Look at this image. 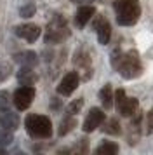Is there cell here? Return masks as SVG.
Returning <instances> with one entry per match:
<instances>
[{"mask_svg":"<svg viewBox=\"0 0 153 155\" xmlns=\"http://www.w3.org/2000/svg\"><path fill=\"white\" fill-rule=\"evenodd\" d=\"M92 28L96 30L97 42L101 44V45H108V44H110L111 26H110V23H108V19H106L103 14L96 16V21H94V25H92Z\"/></svg>","mask_w":153,"mask_h":155,"instance_id":"obj_9","label":"cell"},{"mask_svg":"<svg viewBox=\"0 0 153 155\" xmlns=\"http://www.w3.org/2000/svg\"><path fill=\"white\" fill-rule=\"evenodd\" d=\"M11 108V94L7 91H0V110H9Z\"/></svg>","mask_w":153,"mask_h":155,"instance_id":"obj_24","label":"cell"},{"mask_svg":"<svg viewBox=\"0 0 153 155\" xmlns=\"http://www.w3.org/2000/svg\"><path fill=\"white\" fill-rule=\"evenodd\" d=\"M99 99H101V105H103L104 110H110L113 108V103H115V99H113V89H111V84H104L101 87V91H99Z\"/></svg>","mask_w":153,"mask_h":155,"instance_id":"obj_15","label":"cell"},{"mask_svg":"<svg viewBox=\"0 0 153 155\" xmlns=\"http://www.w3.org/2000/svg\"><path fill=\"white\" fill-rule=\"evenodd\" d=\"M75 4H87V2H92V0H73Z\"/></svg>","mask_w":153,"mask_h":155,"instance_id":"obj_28","label":"cell"},{"mask_svg":"<svg viewBox=\"0 0 153 155\" xmlns=\"http://www.w3.org/2000/svg\"><path fill=\"white\" fill-rule=\"evenodd\" d=\"M14 61L19 63L21 66H30V68H33V66L38 64V54L33 52V51H23V52H18V54L14 56Z\"/></svg>","mask_w":153,"mask_h":155,"instance_id":"obj_13","label":"cell"},{"mask_svg":"<svg viewBox=\"0 0 153 155\" xmlns=\"http://www.w3.org/2000/svg\"><path fill=\"white\" fill-rule=\"evenodd\" d=\"M78 82H80V75L76 71H68L57 84V94L71 96V92H75V89L78 87Z\"/></svg>","mask_w":153,"mask_h":155,"instance_id":"obj_10","label":"cell"},{"mask_svg":"<svg viewBox=\"0 0 153 155\" xmlns=\"http://www.w3.org/2000/svg\"><path fill=\"white\" fill-rule=\"evenodd\" d=\"M113 99H115V106H117L118 113L125 119H131L134 113L139 112V101L136 98L125 96L124 89H117L113 94Z\"/></svg>","mask_w":153,"mask_h":155,"instance_id":"obj_5","label":"cell"},{"mask_svg":"<svg viewBox=\"0 0 153 155\" xmlns=\"http://www.w3.org/2000/svg\"><path fill=\"white\" fill-rule=\"evenodd\" d=\"M42 33V28L38 25H33V23H24V25H18L14 26V35L19 37V38H24L26 42H35Z\"/></svg>","mask_w":153,"mask_h":155,"instance_id":"obj_11","label":"cell"},{"mask_svg":"<svg viewBox=\"0 0 153 155\" xmlns=\"http://www.w3.org/2000/svg\"><path fill=\"white\" fill-rule=\"evenodd\" d=\"M106 120V113L101 110V108H90L89 113H87V117L83 120L82 124V129L83 133H92V131H96L97 127L103 126V122Z\"/></svg>","mask_w":153,"mask_h":155,"instance_id":"obj_8","label":"cell"},{"mask_svg":"<svg viewBox=\"0 0 153 155\" xmlns=\"http://www.w3.org/2000/svg\"><path fill=\"white\" fill-rule=\"evenodd\" d=\"M146 134H153V110L146 113Z\"/></svg>","mask_w":153,"mask_h":155,"instance_id":"obj_25","label":"cell"},{"mask_svg":"<svg viewBox=\"0 0 153 155\" xmlns=\"http://www.w3.org/2000/svg\"><path fill=\"white\" fill-rule=\"evenodd\" d=\"M71 152H76V153H87V152H89V140H87V138L78 140L76 145L71 148Z\"/></svg>","mask_w":153,"mask_h":155,"instance_id":"obj_23","label":"cell"},{"mask_svg":"<svg viewBox=\"0 0 153 155\" xmlns=\"http://www.w3.org/2000/svg\"><path fill=\"white\" fill-rule=\"evenodd\" d=\"M76 127V120L75 117L71 115V113H68L64 119L61 120V124H59V129H57V136H66V134H70L73 129Z\"/></svg>","mask_w":153,"mask_h":155,"instance_id":"obj_17","label":"cell"},{"mask_svg":"<svg viewBox=\"0 0 153 155\" xmlns=\"http://www.w3.org/2000/svg\"><path fill=\"white\" fill-rule=\"evenodd\" d=\"M96 14V9L92 7V5H80V7L76 9L75 12V25L78 26V28H83L87 23L92 19V16Z\"/></svg>","mask_w":153,"mask_h":155,"instance_id":"obj_12","label":"cell"},{"mask_svg":"<svg viewBox=\"0 0 153 155\" xmlns=\"http://www.w3.org/2000/svg\"><path fill=\"white\" fill-rule=\"evenodd\" d=\"M101 131L104 134H110V136H120L122 134V126L117 119H110V120H104Z\"/></svg>","mask_w":153,"mask_h":155,"instance_id":"obj_18","label":"cell"},{"mask_svg":"<svg viewBox=\"0 0 153 155\" xmlns=\"http://www.w3.org/2000/svg\"><path fill=\"white\" fill-rule=\"evenodd\" d=\"M24 127L28 134L35 140H47L52 136V122L45 115H38V113L28 115L24 120Z\"/></svg>","mask_w":153,"mask_h":155,"instance_id":"obj_4","label":"cell"},{"mask_svg":"<svg viewBox=\"0 0 153 155\" xmlns=\"http://www.w3.org/2000/svg\"><path fill=\"white\" fill-rule=\"evenodd\" d=\"M18 80L23 85H33L37 82V73L30 66H21V70L18 71Z\"/></svg>","mask_w":153,"mask_h":155,"instance_id":"obj_16","label":"cell"},{"mask_svg":"<svg viewBox=\"0 0 153 155\" xmlns=\"http://www.w3.org/2000/svg\"><path fill=\"white\" fill-rule=\"evenodd\" d=\"M33 99H35V87H31V85H23V87L14 91L12 103L19 112H23V110L30 108V105L33 103Z\"/></svg>","mask_w":153,"mask_h":155,"instance_id":"obj_6","label":"cell"},{"mask_svg":"<svg viewBox=\"0 0 153 155\" xmlns=\"http://www.w3.org/2000/svg\"><path fill=\"white\" fill-rule=\"evenodd\" d=\"M73 63H75V66H78L83 71V80H89L92 77V58H90L89 51L85 47L76 49L75 56H73Z\"/></svg>","mask_w":153,"mask_h":155,"instance_id":"obj_7","label":"cell"},{"mask_svg":"<svg viewBox=\"0 0 153 155\" xmlns=\"http://www.w3.org/2000/svg\"><path fill=\"white\" fill-rule=\"evenodd\" d=\"M0 126L9 129V131H16L19 127V117L16 113L9 112V110H4L0 115Z\"/></svg>","mask_w":153,"mask_h":155,"instance_id":"obj_14","label":"cell"},{"mask_svg":"<svg viewBox=\"0 0 153 155\" xmlns=\"http://www.w3.org/2000/svg\"><path fill=\"white\" fill-rule=\"evenodd\" d=\"M35 11H37V5H35V2L30 0L19 7V16L21 18H31V16H35Z\"/></svg>","mask_w":153,"mask_h":155,"instance_id":"obj_20","label":"cell"},{"mask_svg":"<svg viewBox=\"0 0 153 155\" xmlns=\"http://www.w3.org/2000/svg\"><path fill=\"white\" fill-rule=\"evenodd\" d=\"M12 141H14L12 131H9V129L0 126V145H2V147H7V145H11Z\"/></svg>","mask_w":153,"mask_h":155,"instance_id":"obj_21","label":"cell"},{"mask_svg":"<svg viewBox=\"0 0 153 155\" xmlns=\"http://www.w3.org/2000/svg\"><path fill=\"white\" fill-rule=\"evenodd\" d=\"M115 19L120 26H132L141 18L139 0H113Z\"/></svg>","mask_w":153,"mask_h":155,"instance_id":"obj_2","label":"cell"},{"mask_svg":"<svg viewBox=\"0 0 153 155\" xmlns=\"http://www.w3.org/2000/svg\"><path fill=\"white\" fill-rule=\"evenodd\" d=\"M82 106H83V98H76V99H73V101L66 106V112L71 113V115H76V113H80Z\"/></svg>","mask_w":153,"mask_h":155,"instance_id":"obj_22","label":"cell"},{"mask_svg":"<svg viewBox=\"0 0 153 155\" xmlns=\"http://www.w3.org/2000/svg\"><path fill=\"white\" fill-rule=\"evenodd\" d=\"M111 68L118 71V75L125 80H134L143 73V64H141V58H139L138 51L131 49L127 52H122L120 47H115V51L110 56Z\"/></svg>","mask_w":153,"mask_h":155,"instance_id":"obj_1","label":"cell"},{"mask_svg":"<svg viewBox=\"0 0 153 155\" xmlns=\"http://www.w3.org/2000/svg\"><path fill=\"white\" fill-rule=\"evenodd\" d=\"M71 35V30L68 28V21L63 14H54L47 23L45 28V44H61Z\"/></svg>","mask_w":153,"mask_h":155,"instance_id":"obj_3","label":"cell"},{"mask_svg":"<svg viewBox=\"0 0 153 155\" xmlns=\"http://www.w3.org/2000/svg\"><path fill=\"white\" fill-rule=\"evenodd\" d=\"M118 145L115 143V141H103L99 147L96 148V153L97 155H104V153H108V155H115L118 153Z\"/></svg>","mask_w":153,"mask_h":155,"instance_id":"obj_19","label":"cell"},{"mask_svg":"<svg viewBox=\"0 0 153 155\" xmlns=\"http://www.w3.org/2000/svg\"><path fill=\"white\" fill-rule=\"evenodd\" d=\"M11 64H7V63H2L0 64V82H2V80H5L7 77H9V75H11Z\"/></svg>","mask_w":153,"mask_h":155,"instance_id":"obj_26","label":"cell"},{"mask_svg":"<svg viewBox=\"0 0 153 155\" xmlns=\"http://www.w3.org/2000/svg\"><path fill=\"white\" fill-rule=\"evenodd\" d=\"M49 108L52 110V112H59L63 108V103L59 98H50V103H49Z\"/></svg>","mask_w":153,"mask_h":155,"instance_id":"obj_27","label":"cell"}]
</instances>
